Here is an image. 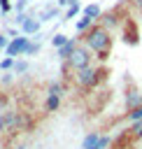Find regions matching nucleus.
Segmentation results:
<instances>
[{
  "instance_id": "nucleus-1",
  "label": "nucleus",
  "mask_w": 142,
  "mask_h": 149,
  "mask_svg": "<svg viewBox=\"0 0 142 149\" xmlns=\"http://www.w3.org/2000/svg\"><path fill=\"white\" fill-rule=\"evenodd\" d=\"M84 44L100 58L105 61L109 56V49H112V30H107L105 26L95 23L88 33H84Z\"/></svg>"
},
{
  "instance_id": "nucleus-2",
  "label": "nucleus",
  "mask_w": 142,
  "mask_h": 149,
  "mask_svg": "<svg viewBox=\"0 0 142 149\" xmlns=\"http://www.w3.org/2000/svg\"><path fill=\"white\" fill-rule=\"evenodd\" d=\"M88 65H93V51L86 44H79L74 49V54L65 61V70H72V72H79V70H84Z\"/></svg>"
},
{
  "instance_id": "nucleus-3",
  "label": "nucleus",
  "mask_w": 142,
  "mask_h": 149,
  "mask_svg": "<svg viewBox=\"0 0 142 149\" xmlns=\"http://www.w3.org/2000/svg\"><path fill=\"white\" fill-rule=\"evenodd\" d=\"M102 74H105V72H102L100 68L88 65V68H84V70L74 72V81H77V86H79V88L91 91V88H95V86L102 81Z\"/></svg>"
},
{
  "instance_id": "nucleus-4",
  "label": "nucleus",
  "mask_w": 142,
  "mask_h": 149,
  "mask_svg": "<svg viewBox=\"0 0 142 149\" xmlns=\"http://www.w3.org/2000/svg\"><path fill=\"white\" fill-rule=\"evenodd\" d=\"M2 121H5V133H19L28 126V119L23 116V112H5Z\"/></svg>"
},
{
  "instance_id": "nucleus-5",
  "label": "nucleus",
  "mask_w": 142,
  "mask_h": 149,
  "mask_svg": "<svg viewBox=\"0 0 142 149\" xmlns=\"http://www.w3.org/2000/svg\"><path fill=\"white\" fill-rule=\"evenodd\" d=\"M28 44H30V37H26V35L12 37V40H9V44H7V49H5V54H7V56H12V58H16V56H26Z\"/></svg>"
},
{
  "instance_id": "nucleus-6",
  "label": "nucleus",
  "mask_w": 142,
  "mask_h": 149,
  "mask_svg": "<svg viewBox=\"0 0 142 149\" xmlns=\"http://www.w3.org/2000/svg\"><path fill=\"white\" fill-rule=\"evenodd\" d=\"M123 105H126V112L133 109V107H137V105H142V91H137L135 86L128 88L126 91V98H123Z\"/></svg>"
},
{
  "instance_id": "nucleus-7",
  "label": "nucleus",
  "mask_w": 142,
  "mask_h": 149,
  "mask_svg": "<svg viewBox=\"0 0 142 149\" xmlns=\"http://www.w3.org/2000/svg\"><path fill=\"white\" fill-rule=\"evenodd\" d=\"M100 26H105L107 30H112V28H116L119 23H121V16H119V12H107V14H102L100 16V21H98Z\"/></svg>"
},
{
  "instance_id": "nucleus-8",
  "label": "nucleus",
  "mask_w": 142,
  "mask_h": 149,
  "mask_svg": "<svg viewBox=\"0 0 142 149\" xmlns=\"http://www.w3.org/2000/svg\"><path fill=\"white\" fill-rule=\"evenodd\" d=\"M40 26H42V21H40V19L28 16V19L21 23V30H23V35H37V33H40Z\"/></svg>"
},
{
  "instance_id": "nucleus-9",
  "label": "nucleus",
  "mask_w": 142,
  "mask_h": 149,
  "mask_svg": "<svg viewBox=\"0 0 142 149\" xmlns=\"http://www.w3.org/2000/svg\"><path fill=\"white\" fill-rule=\"evenodd\" d=\"M77 47H79V42L70 37V40H68V42H65L61 49H56V51H58V58H61V61H68V58L74 54V49H77Z\"/></svg>"
},
{
  "instance_id": "nucleus-10",
  "label": "nucleus",
  "mask_w": 142,
  "mask_h": 149,
  "mask_svg": "<svg viewBox=\"0 0 142 149\" xmlns=\"http://www.w3.org/2000/svg\"><path fill=\"white\" fill-rule=\"evenodd\" d=\"M93 26H95V21H93V19H88V16H84V14H81V16L77 19V23H74V28H77V33H79V35L88 33Z\"/></svg>"
},
{
  "instance_id": "nucleus-11",
  "label": "nucleus",
  "mask_w": 142,
  "mask_h": 149,
  "mask_svg": "<svg viewBox=\"0 0 142 149\" xmlns=\"http://www.w3.org/2000/svg\"><path fill=\"white\" fill-rule=\"evenodd\" d=\"M100 133L98 130H91L86 137H84V142H81V149H98V142H100Z\"/></svg>"
},
{
  "instance_id": "nucleus-12",
  "label": "nucleus",
  "mask_w": 142,
  "mask_h": 149,
  "mask_svg": "<svg viewBox=\"0 0 142 149\" xmlns=\"http://www.w3.org/2000/svg\"><path fill=\"white\" fill-rule=\"evenodd\" d=\"M61 107V95H56V93H47V100H44V112H56Z\"/></svg>"
},
{
  "instance_id": "nucleus-13",
  "label": "nucleus",
  "mask_w": 142,
  "mask_h": 149,
  "mask_svg": "<svg viewBox=\"0 0 142 149\" xmlns=\"http://www.w3.org/2000/svg\"><path fill=\"white\" fill-rule=\"evenodd\" d=\"M81 14L84 16H88V19H93V21H100V16H102V9H100V5H86L84 9H81Z\"/></svg>"
},
{
  "instance_id": "nucleus-14",
  "label": "nucleus",
  "mask_w": 142,
  "mask_h": 149,
  "mask_svg": "<svg viewBox=\"0 0 142 149\" xmlns=\"http://www.w3.org/2000/svg\"><path fill=\"white\" fill-rule=\"evenodd\" d=\"M126 133H128V137H130L133 142H135V140H142V121H135V123H130Z\"/></svg>"
},
{
  "instance_id": "nucleus-15",
  "label": "nucleus",
  "mask_w": 142,
  "mask_h": 149,
  "mask_svg": "<svg viewBox=\"0 0 142 149\" xmlns=\"http://www.w3.org/2000/svg\"><path fill=\"white\" fill-rule=\"evenodd\" d=\"M126 119H128V123H135V121H142V105H137V107H133V109H128V112H126Z\"/></svg>"
},
{
  "instance_id": "nucleus-16",
  "label": "nucleus",
  "mask_w": 142,
  "mask_h": 149,
  "mask_svg": "<svg viewBox=\"0 0 142 149\" xmlns=\"http://www.w3.org/2000/svg\"><path fill=\"white\" fill-rule=\"evenodd\" d=\"M68 40H70L68 35H63V33H58V35H54V37H51V44H54V49H61V47H63V44H65Z\"/></svg>"
},
{
  "instance_id": "nucleus-17",
  "label": "nucleus",
  "mask_w": 142,
  "mask_h": 149,
  "mask_svg": "<svg viewBox=\"0 0 142 149\" xmlns=\"http://www.w3.org/2000/svg\"><path fill=\"white\" fill-rule=\"evenodd\" d=\"M56 14H58V9H56V7H49V9H44V12L40 14V21H49V19H54Z\"/></svg>"
},
{
  "instance_id": "nucleus-18",
  "label": "nucleus",
  "mask_w": 142,
  "mask_h": 149,
  "mask_svg": "<svg viewBox=\"0 0 142 149\" xmlns=\"http://www.w3.org/2000/svg\"><path fill=\"white\" fill-rule=\"evenodd\" d=\"M79 12H81L79 2H77V5H70V7H68V12H65V19H74V16L79 14Z\"/></svg>"
},
{
  "instance_id": "nucleus-19",
  "label": "nucleus",
  "mask_w": 142,
  "mask_h": 149,
  "mask_svg": "<svg viewBox=\"0 0 142 149\" xmlns=\"http://www.w3.org/2000/svg\"><path fill=\"white\" fill-rule=\"evenodd\" d=\"M14 63H16V58H12V56H5V58L0 61V70H9V68H14Z\"/></svg>"
},
{
  "instance_id": "nucleus-20",
  "label": "nucleus",
  "mask_w": 142,
  "mask_h": 149,
  "mask_svg": "<svg viewBox=\"0 0 142 149\" xmlns=\"http://www.w3.org/2000/svg\"><path fill=\"white\" fill-rule=\"evenodd\" d=\"M130 142H133V140H130V137H128V133H126V135H123V142L114 144V149H135V147H133Z\"/></svg>"
},
{
  "instance_id": "nucleus-21",
  "label": "nucleus",
  "mask_w": 142,
  "mask_h": 149,
  "mask_svg": "<svg viewBox=\"0 0 142 149\" xmlns=\"http://www.w3.org/2000/svg\"><path fill=\"white\" fill-rule=\"evenodd\" d=\"M14 72H16V74L28 72V63H26V61H16V63H14Z\"/></svg>"
},
{
  "instance_id": "nucleus-22",
  "label": "nucleus",
  "mask_w": 142,
  "mask_h": 149,
  "mask_svg": "<svg viewBox=\"0 0 142 149\" xmlns=\"http://www.w3.org/2000/svg\"><path fill=\"white\" fill-rule=\"evenodd\" d=\"M47 93H56V95H63V84H58V81L49 84V91H47Z\"/></svg>"
},
{
  "instance_id": "nucleus-23",
  "label": "nucleus",
  "mask_w": 142,
  "mask_h": 149,
  "mask_svg": "<svg viewBox=\"0 0 142 149\" xmlns=\"http://www.w3.org/2000/svg\"><path fill=\"white\" fill-rule=\"evenodd\" d=\"M107 147H112V137L109 135H102L100 142H98V149H107Z\"/></svg>"
},
{
  "instance_id": "nucleus-24",
  "label": "nucleus",
  "mask_w": 142,
  "mask_h": 149,
  "mask_svg": "<svg viewBox=\"0 0 142 149\" xmlns=\"http://www.w3.org/2000/svg\"><path fill=\"white\" fill-rule=\"evenodd\" d=\"M37 51H40V44H37V42H30V44H28L26 56H33V54H37Z\"/></svg>"
},
{
  "instance_id": "nucleus-25",
  "label": "nucleus",
  "mask_w": 142,
  "mask_h": 149,
  "mask_svg": "<svg viewBox=\"0 0 142 149\" xmlns=\"http://www.w3.org/2000/svg\"><path fill=\"white\" fill-rule=\"evenodd\" d=\"M9 9H12V2H9V0H0V12L5 14V12H9Z\"/></svg>"
},
{
  "instance_id": "nucleus-26",
  "label": "nucleus",
  "mask_w": 142,
  "mask_h": 149,
  "mask_svg": "<svg viewBox=\"0 0 142 149\" xmlns=\"http://www.w3.org/2000/svg\"><path fill=\"white\" fill-rule=\"evenodd\" d=\"M128 2H130V7H133L135 12H140V14H142V0H128Z\"/></svg>"
},
{
  "instance_id": "nucleus-27",
  "label": "nucleus",
  "mask_w": 142,
  "mask_h": 149,
  "mask_svg": "<svg viewBox=\"0 0 142 149\" xmlns=\"http://www.w3.org/2000/svg\"><path fill=\"white\" fill-rule=\"evenodd\" d=\"M79 0H58V5L61 7H70V5H77Z\"/></svg>"
},
{
  "instance_id": "nucleus-28",
  "label": "nucleus",
  "mask_w": 142,
  "mask_h": 149,
  "mask_svg": "<svg viewBox=\"0 0 142 149\" xmlns=\"http://www.w3.org/2000/svg\"><path fill=\"white\" fill-rule=\"evenodd\" d=\"M7 44H9L7 35H2V33H0V49H7Z\"/></svg>"
},
{
  "instance_id": "nucleus-29",
  "label": "nucleus",
  "mask_w": 142,
  "mask_h": 149,
  "mask_svg": "<svg viewBox=\"0 0 142 149\" xmlns=\"http://www.w3.org/2000/svg\"><path fill=\"white\" fill-rule=\"evenodd\" d=\"M23 7H26V0H19V2H16V9H19V12H23Z\"/></svg>"
},
{
  "instance_id": "nucleus-30",
  "label": "nucleus",
  "mask_w": 142,
  "mask_h": 149,
  "mask_svg": "<svg viewBox=\"0 0 142 149\" xmlns=\"http://www.w3.org/2000/svg\"><path fill=\"white\" fill-rule=\"evenodd\" d=\"M5 133V121H2V116H0V135Z\"/></svg>"
},
{
  "instance_id": "nucleus-31",
  "label": "nucleus",
  "mask_w": 142,
  "mask_h": 149,
  "mask_svg": "<svg viewBox=\"0 0 142 149\" xmlns=\"http://www.w3.org/2000/svg\"><path fill=\"white\" fill-rule=\"evenodd\" d=\"M16 149H26V147H16Z\"/></svg>"
}]
</instances>
